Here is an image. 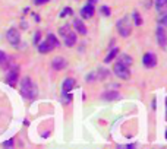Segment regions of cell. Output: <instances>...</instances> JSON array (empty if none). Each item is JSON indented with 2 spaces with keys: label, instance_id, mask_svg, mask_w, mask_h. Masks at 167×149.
<instances>
[{
  "label": "cell",
  "instance_id": "obj_24",
  "mask_svg": "<svg viewBox=\"0 0 167 149\" xmlns=\"http://www.w3.org/2000/svg\"><path fill=\"white\" fill-rule=\"evenodd\" d=\"M3 145H4V146H13V139H10V140H6Z\"/></svg>",
  "mask_w": 167,
  "mask_h": 149
},
{
  "label": "cell",
  "instance_id": "obj_26",
  "mask_svg": "<svg viewBox=\"0 0 167 149\" xmlns=\"http://www.w3.org/2000/svg\"><path fill=\"white\" fill-rule=\"evenodd\" d=\"M46 1H49V0H35V4H43Z\"/></svg>",
  "mask_w": 167,
  "mask_h": 149
},
{
  "label": "cell",
  "instance_id": "obj_2",
  "mask_svg": "<svg viewBox=\"0 0 167 149\" xmlns=\"http://www.w3.org/2000/svg\"><path fill=\"white\" fill-rule=\"evenodd\" d=\"M113 72H115V75H116L117 78H120V79H123V81H128V79L131 78L129 66H125V65H122V63H119V62L113 66Z\"/></svg>",
  "mask_w": 167,
  "mask_h": 149
},
{
  "label": "cell",
  "instance_id": "obj_15",
  "mask_svg": "<svg viewBox=\"0 0 167 149\" xmlns=\"http://www.w3.org/2000/svg\"><path fill=\"white\" fill-rule=\"evenodd\" d=\"M51 46L47 43V41H44V43H41V44H38V51L40 53H49V51H51Z\"/></svg>",
  "mask_w": 167,
  "mask_h": 149
},
{
  "label": "cell",
  "instance_id": "obj_5",
  "mask_svg": "<svg viewBox=\"0 0 167 149\" xmlns=\"http://www.w3.org/2000/svg\"><path fill=\"white\" fill-rule=\"evenodd\" d=\"M155 35H157V41H158V44H160L163 48H166V46H167V31L164 29V26H158Z\"/></svg>",
  "mask_w": 167,
  "mask_h": 149
},
{
  "label": "cell",
  "instance_id": "obj_23",
  "mask_svg": "<svg viewBox=\"0 0 167 149\" xmlns=\"http://www.w3.org/2000/svg\"><path fill=\"white\" fill-rule=\"evenodd\" d=\"M70 13H72V10H70L69 7H66V9H65V10L60 13V16H66V15H70Z\"/></svg>",
  "mask_w": 167,
  "mask_h": 149
},
{
  "label": "cell",
  "instance_id": "obj_4",
  "mask_svg": "<svg viewBox=\"0 0 167 149\" xmlns=\"http://www.w3.org/2000/svg\"><path fill=\"white\" fill-rule=\"evenodd\" d=\"M6 38H7V41L12 44V46H18L19 44V41H21V34L18 29L15 28H10L7 34H6Z\"/></svg>",
  "mask_w": 167,
  "mask_h": 149
},
{
  "label": "cell",
  "instance_id": "obj_3",
  "mask_svg": "<svg viewBox=\"0 0 167 149\" xmlns=\"http://www.w3.org/2000/svg\"><path fill=\"white\" fill-rule=\"evenodd\" d=\"M117 31L122 37H129L132 32V28H131V23H129V18H122L119 22H117Z\"/></svg>",
  "mask_w": 167,
  "mask_h": 149
},
{
  "label": "cell",
  "instance_id": "obj_27",
  "mask_svg": "<svg viewBox=\"0 0 167 149\" xmlns=\"http://www.w3.org/2000/svg\"><path fill=\"white\" fill-rule=\"evenodd\" d=\"M166 137H167V132H166Z\"/></svg>",
  "mask_w": 167,
  "mask_h": 149
},
{
  "label": "cell",
  "instance_id": "obj_19",
  "mask_svg": "<svg viewBox=\"0 0 167 149\" xmlns=\"http://www.w3.org/2000/svg\"><path fill=\"white\" fill-rule=\"evenodd\" d=\"M134 21H135V25H141V23H142L141 15H139L138 12H134Z\"/></svg>",
  "mask_w": 167,
  "mask_h": 149
},
{
  "label": "cell",
  "instance_id": "obj_7",
  "mask_svg": "<svg viewBox=\"0 0 167 149\" xmlns=\"http://www.w3.org/2000/svg\"><path fill=\"white\" fill-rule=\"evenodd\" d=\"M94 13H95V9H94L92 3H86L82 9H81V16H82L84 19L92 18V16H94Z\"/></svg>",
  "mask_w": 167,
  "mask_h": 149
},
{
  "label": "cell",
  "instance_id": "obj_16",
  "mask_svg": "<svg viewBox=\"0 0 167 149\" xmlns=\"http://www.w3.org/2000/svg\"><path fill=\"white\" fill-rule=\"evenodd\" d=\"M7 62H9V57L6 56V53L0 51V66H1V67H6Z\"/></svg>",
  "mask_w": 167,
  "mask_h": 149
},
{
  "label": "cell",
  "instance_id": "obj_9",
  "mask_svg": "<svg viewBox=\"0 0 167 149\" xmlns=\"http://www.w3.org/2000/svg\"><path fill=\"white\" fill-rule=\"evenodd\" d=\"M63 37V40H65V44H66L67 47H73L75 46V43H76V32L75 31H67L65 35H62Z\"/></svg>",
  "mask_w": 167,
  "mask_h": 149
},
{
  "label": "cell",
  "instance_id": "obj_13",
  "mask_svg": "<svg viewBox=\"0 0 167 149\" xmlns=\"http://www.w3.org/2000/svg\"><path fill=\"white\" fill-rule=\"evenodd\" d=\"M119 63L125 65V66H131L132 65V59L128 56V54H120L119 56Z\"/></svg>",
  "mask_w": 167,
  "mask_h": 149
},
{
  "label": "cell",
  "instance_id": "obj_6",
  "mask_svg": "<svg viewBox=\"0 0 167 149\" xmlns=\"http://www.w3.org/2000/svg\"><path fill=\"white\" fill-rule=\"evenodd\" d=\"M142 63H144V66L145 67H154L157 65V57H155V54L154 53H145L144 54V57H142Z\"/></svg>",
  "mask_w": 167,
  "mask_h": 149
},
{
  "label": "cell",
  "instance_id": "obj_1",
  "mask_svg": "<svg viewBox=\"0 0 167 149\" xmlns=\"http://www.w3.org/2000/svg\"><path fill=\"white\" fill-rule=\"evenodd\" d=\"M21 94L28 99H34L37 95V86L34 85L30 76H25L21 82Z\"/></svg>",
  "mask_w": 167,
  "mask_h": 149
},
{
  "label": "cell",
  "instance_id": "obj_8",
  "mask_svg": "<svg viewBox=\"0 0 167 149\" xmlns=\"http://www.w3.org/2000/svg\"><path fill=\"white\" fill-rule=\"evenodd\" d=\"M18 76H19V67H13V69L9 72L7 78H6V82H7V85L15 86V85H16V81H18Z\"/></svg>",
  "mask_w": 167,
  "mask_h": 149
},
{
  "label": "cell",
  "instance_id": "obj_21",
  "mask_svg": "<svg viewBox=\"0 0 167 149\" xmlns=\"http://www.w3.org/2000/svg\"><path fill=\"white\" fill-rule=\"evenodd\" d=\"M158 22H160V25H161V26H167V13L161 15L160 19H158Z\"/></svg>",
  "mask_w": 167,
  "mask_h": 149
},
{
  "label": "cell",
  "instance_id": "obj_14",
  "mask_svg": "<svg viewBox=\"0 0 167 149\" xmlns=\"http://www.w3.org/2000/svg\"><path fill=\"white\" fill-rule=\"evenodd\" d=\"M46 41H47V43H49V44L51 46V48H56V47L59 46V41H57V38H56L53 34H49V35H47Z\"/></svg>",
  "mask_w": 167,
  "mask_h": 149
},
{
  "label": "cell",
  "instance_id": "obj_25",
  "mask_svg": "<svg viewBox=\"0 0 167 149\" xmlns=\"http://www.w3.org/2000/svg\"><path fill=\"white\" fill-rule=\"evenodd\" d=\"M38 40H40V32H37V34H35V38H34L35 44H38Z\"/></svg>",
  "mask_w": 167,
  "mask_h": 149
},
{
  "label": "cell",
  "instance_id": "obj_11",
  "mask_svg": "<svg viewBox=\"0 0 167 149\" xmlns=\"http://www.w3.org/2000/svg\"><path fill=\"white\" fill-rule=\"evenodd\" d=\"M73 25H75L76 31L81 34V35H85V34H86V26L84 25V22L81 19H75V21H73Z\"/></svg>",
  "mask_w": 167,
  "mask_h": 149
},
{
  "label": "cell",
  "instance_id": "obj_10",
  "mask_svg": "<svg viewBox=\"0 0 167 149\" xmlns=\"http://www.w3.org/2000/svg\"><path fill=\"white\" fill-rule=\"evenodd\" d=\"M66 60L63 59V57H56L53 62H51V67L54 69V70H62V69H65L66 67Z\"/></svg>",
  "mask_w": 167,
  "mask_h": 149
},
{
  "label": "cell",
  "instance_id": "obj_20",
  "mask_svg": "<svg viewBox=\"0 0 167 149\" xmlns=\"http://www.w3.org/2000/svg\"><path fill=\"white\" fill-rule=\"evenodd\" d=\"M115 98H119V94L117 92H109L104 95V99H115Z\"/></svg>",
  "mask_w": 167,
  "mask_h": 149
},
{
  "label": "cell",
  "instance_id": "obj_12",
  "mask_svg": "<svg viewBox=\"0 0 167 149\" xmlns=\"http://www.w3.org/2000/svg\"><path fill=\"white\" fill-rule=\"evenodd\" d=\"M73 86H75V79L67 78L66 81L63 82V92H65V94H66V92H70V91L73 89Z\"/></svg>",
  "mask_w": 167,
  "mask_h": 149
},
{
  "label": "cell",
  "instance_id": "obj_18",
  "mask_svg": "<svg viewBox=\"0 0 167 149\" xmlns=\"http://www.w3.org/2000/svg\"><path fill=\"white\" fill-rule=\"evenodd\" d=\"M167 6V0H155V7L157 9H164Z\"/></svg>",
  "mask_w": 167,
  "mask_h": 149
},
{
  "label": "cell",
  "instance_id": "obj_17",
  "mask_svg": "<svg viewBox=\"0 0 167 149\" xmlns=\"http://www.w3.org/2000/svg\"><path fill=\"white\" fill-rule=\"evenodd\" d=\"M117 53H119V50H117V48H113L112 51H110V53H109V56L104 59V62H106V63H110V62H112V59H115V57H116Z\"/></svg>",
  "mask_w": 167,
  "mask_h": 149
},
{
  "label": "cell",
  "instance_id": "obj_22",
  "mask_svg": "<svg viewBox=\"0 0 167 149\" xmlns=\"http://www.w3.org/2000/svg\"><path fill=\"white\" fill-rule=\"evenodd\" d=\"M101 10H103V13H104L106 16L110 15V9H109V6H101Z\"/></svg>",
  "mask_w": 167,
  "mask_h": 149
}]
</instances>
